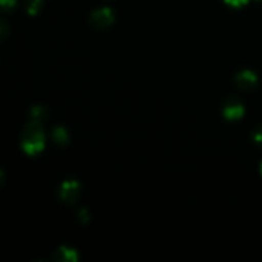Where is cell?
I'll return each instance as SVG.
<instances>
[{
  "label": "cell",
  "mask_w": 262,
  "mask_h": 262,
  "mask_svg": "<svg viewBox=\"0 0 262 262\" xmlns=\"http://www.w3.org/2000/svg\"><path fill=\"white\" fill-rule=\"evenodd\" d=\"M245 115V106L237 97H230L224 105V117L229 120L241 119Z\"/></svg>",
  "instance_id": "3957f363"
},
{
  "label": "cell",
  "mask_w": 262,
  "mask_h": 262,
  "mask_svg": "<svg viewBox=\"0 0 262 262\" xmlns=\"http://www.w3.org/2000/svg\"><path fill=\"white\" fill-rule=\"evenodd\" d=\"M91 23L95 27H109L114 22V13L109 8H99L91 13Z\"/></svg>",
  "instance_id": "7a4b0ae2"
},
{
  "label": "cell",
  "mask_w": 262,
  "mask_h": 262,
  "mask_svg": "<svg viewBox=\"0 0 262 262\" xmlns=\"http://www.w3.org/2000/svg\"><path fill=\"white\" fill-rule=\"evenodd\" d=\"M225 2H227L229 5H232V7L239 8V7H243V5L247 4L250 0H225Z\"/></svg>",
  "instance_id": "7c38bea8"
},
{
  "label": "cell",
  "mask_w": 262,
  "mask_h": 262,
  "mask_svg": "<svg viewBox=\"0 0 262 262\" xmlns=\"http://www.w3.org/2000/svg\"><path fill=\"white\" fill-rule=\"evenodd\" d=\"M78 256L74 250L69 247H60L55 253H54V260L58 262H74L77 261Z\"/></svg>",
  "instance_id": "8992f818"
},
{
  "label": "cell",
  "mask_w": 262,
  "mask_h": 262,
  "mask_svg": "<svg viewBox=\"0 0 262 262\" xmlns=\"http://www.w3.org/2000/svg\"><path fill=\"white\" fill-rule=\"evenodd\" d=\"M23 151L28 155H36L40 151L43 150L45 146V135L38 122H31L26 127L25 132L22 135V141H20Z\"/></svg>",
  "instance_id": "6da1fadb"
},
{
  "label": "cell",
  "mask_w": 262,
  "mask_h": 262,
  "mask_svg": "<svg viewBox=\"0 0 262 262\" xmlns=\"http://www.w3.org/2000/svg\"><path fill=\"white\" fill-rule=\"evenodd\" d=\"M261 173H262V163H261Z\"/></svg>",
  "instance_id": "2e32d148"
},
{
  "label": "cell",
  "mask_w": 262,
  "mask_h": 262,
  "mask_svg": "<svg viewBox=\"0 0 262 262\" xmlns=\"http://www.w3.org/2000/svg\"><path fill=\"white\" fill-rule=\"evenodd\" d=\"M253 141L258 145H262V128H258L255 133H253Z\"/></svg>",
  "instance_id": "4fadbf2b"
},
{
  "label": "cell",
  "mask_w": 262,
  "mask_h": 262,
  "mask_svg": "<svg viewBox=\"0 0 262 262\" xmlns=\"http://www.w3.org/2000/svg\"><path fill=\"white\" fill-rule=\"evenodd\" d=\"M53 140L58 145H64V143L68 142V133L64 128H56L53 130Z\"/></svg>",
  "instance_id": "52a82bcc"
},
{
  "label": "cell",
  "mask_w": 262,
  "mask_h": 262,
  "mask_svg": "<svg viewBox=\"0 0 262 262\" xmlns=\"http://www.w3.org/2000/svg\"><path fill=\"white\" fill-rule=\"evenodd\" d=\"M79 186L78 182L76 181H66L60 187V197L63 201L68 202V204H73L79 196Z\"/></svg>",
  "instance_id": "5b68a950"
},
{
  "label": "cell",
  "mask_w": 262,
  "mask_h": 262,
  "mask_svg": "<svg viewBox=\"0 0 262 262\" xmlns=\"http://www.w3.org/2000/svg\"><path fill=\"white\" fill-rule=\"evenodd\" d=\"M258 82L257 74L253 71L250 69H245V71H241L235 77V83L239 89L246 90V91H250V90L255 89L256 84Z\"/></svg>",
  "instance_id": "277c9868"
},
{
  "label": "cell",
  "mask_w": 262,
  "mask_h": 262,
  "mask_svg": "<svg viewBox=\"0 0 262 262\" xmlns=\"http://www.w3.org/2000/svg\"><path fill=\"white\" fill-rule=\"evenodd\" d=\"M79 219L83 223L89 222V212H87L86 210H79Z\"/></svg>",
  "instance_id": "5bb4252c"
},
{
  "label": "cell",
  "mask_w": 262,
  "mask_h": 262,
  "mask_svg": "<svg viewBox=\"0 0 262 262\" xmlns=\"http://www.w3.org/2000/svg\"><path fill=\"white\" fill-rule=\"evenodd\" d=\"M8 33H9V26L3 22V20H0V40L7 37Z\"/></svg>",
  "instance_id": "8fae6325"
},
{
  "label": "cell",
  "mask_w": 262,
  "mask_h": 262,
  "mask_svg": "<svg viewBox=\"0 0 262 262\" xmlns=\"http://www.w3.org/2000/svg\"><path fill=\"white\" fill-rule=\"evenodd\" d=\"M30 115H31V119H32L33 122L40 123L41 120L45 119L46 109H43L42 106H35L32 110H31Z\"/></svg>",
  "instance_id": "9c48e42d"
},
{
  "label": "cell",
  "mask_w": 262,
  "mask_h": 262,
  "mask_svg": "<svg viewBox=\"0 0 262 262\" xmlns=\"http://www.w3.org/2000/svg\"><path fill=\"white\" fill-rule=\"evenodd\" d=\"M17 4V0H0V9L12 10Z\"/></svg>",
  "instance_id": "30bf717a"
},
{
  "label": "cell",
  "mask_w": 262,
  "mask_h": 262,
  "mask_svg": "<svg viewBox=\"0 0 262 262\" xmlns=\"http://www.w3.org/2000/svg\"><path fill=\"white\" fill-rule=\"evenodd\" d=\"M4 178H5V177H4V173H3V171L0 170V186H2V184L4 183Z\"/></svg>",
  "instance_id": "9a60e30c"
},
{
  "label": "cell",
  "mask_w": 262,
  "mask_h": 262,
  "mask_svg": "<svg viewBox=\"0 0 262 262\" xmlns=\"http://www.w3.org/2000/svg\"><path fill=\"white\" fill-rule=\"evenodd\" d=\"M42 0H25V8L28 14L35 15L40 10Z\"/></svg>",
  "instance_id": "ba28073f"
}]
</instances>
